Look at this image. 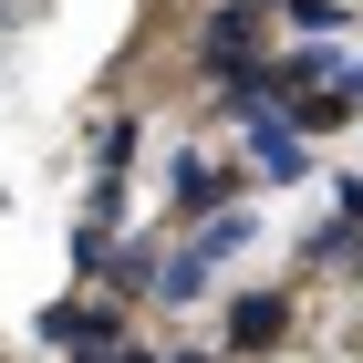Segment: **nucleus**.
Returning a JSON list of instances; mask_svg holds the SVG:
<instances>
[{"instance_id":"nucleus-1","label":"nucleus","mask_w":363,"mask_h":363,"mask_svg":"<svg viewBox=\"0 0 363 363\" xmlns=\"http://www.w3.org/2000/svg\"><path fill=\"white\" fill-rule=\"evenodd\" d=\"M259 62H270V0H218V11L197 21V42H187L197 84H239V73H259Z\"/></svg>"},{"instance_id":"nucleus-2","label":"nucleus","mask_w":363,"mask_h":363,"mask_svg":"<svg viewBox=\"0 0 363 363\" xmlns=\"http://www.w3.org/2000/svg\"><path fill=\"white\" fill-rule=\"evenodd\" d=\"M239 197H250V167H228V156H208V145H177V156H167V208H177V228L218 218V208H239Z\"/></svg>"},{"instance_id":"nucleus-3","label":"nucleus","mask_w":363,"mask_h":363,"mask_svg":"<svg viewBox=\"0 0 363 363\" xmlns=\"http://www.w3.org/2000/svg\"><path fill=\"white\" fill-rule=\"evenodd\" d=\"M239 135H250V156H239L250 187H301L311 177V135H291V114H250Z\"/></svg>"},{"instance_id":"nucleus-4","label":"nucleus","mask_w":363,"mask_h":363,"mask_svg":"<svg viewBox=\"0 0 363 363\" xmlns=\"http://www.w3.org/2000/svg\"><path fill=\"white\" fill-rule=\"evenodd\" d=\"M291 333V291H239V301H228V342H218V363H250V353H270V342Z\"/></svg>"},{"instance_id":"nucleus-5","label":"nucleus","mask_w":363,"mask_h":363,"mask_svg":"<svg viewBox=\"0 0 363 363\" xmlns=\"http://www.w3.org/2000/svg\"><path fill=\"white\" fill-rule=\"evenodd\" d=\"M31 333L62 342V353H84V342H114V333H125V301H52Z\"/></svg>"},{"instance_id":"nucleus-6","label":"nucleus","mask_w":363,"mask_h":363,"mask_svg":"<svg viewBox=\"0 0 363 363\" xmlns=\"http://www.w3.org/2000/svg\"><path fill=\"white\" fill-rule=\"evenodd\" d=\"M156 259H167V239H114V250L94 259V291H104V301H145Z\"/></svg>"},{"instance_id":"nucleus-7","label":"nucleus","mask_w":363,"mask_h":363,"mask_svg":"<svg viewBox=\"0 0 363 363\" xmlns=\"http://www.w3.org/2000/svg\"><path fill=\"white\" fill-rule=\"evenodd\" d=\"M84 156H94V177H125V167H135V114H94V125H84Z\"/></svg>"},{"instance_id":"nucleus-8","label":"nucleus","mask_w":363,"mask_h":363,"mask_svg":"<svg viewBox=\"0 0 363 363\" xmlns=\"http://www.w3.org/2000/svg\"><path fill=\"white\" fill-rule=\"evenodd\" d=\"M353 239H363V228L322 218V228H311V239H301V259H311V270H333V259H353Z\"/></svg>"},{"instance_id":"nucleus-9","label":"nucleus","mask_w":363,"mask_h":363,"mask_svg":"<svg viewBox=\"0 0 363 363\" xmlns=\"http://www.w3.org/2000/svg\"><path fill=\"white\" fill-rule=\"evenodd\" d=\"M73 363H156V342H135V333H114V342H84Z\"/></svg>"},{"instance_id":"nucleus-10","label":"nucleus","mask_w":363,"mask_h":363,"mask_svg":"<svg viewBox=\"0 0 363 363\" xmlns=\"http://www.w3.org/2000/svg\"><path fill=\"white\" fill-rule=\"evenodd\" d=\"M333 218H342V228H363V177H353V167L333 177Z\"/></svg>"},{"instance_id":"nucleus-11","label":"nucleus","mask_w":363,"mask_h":363,"mask_svg":"<svg viewBox=\"0 0 363 363\" xmlns=\"http://www.w3.org/2000/svg\"><path fill=\"white\" fill-rule=\"evenodd\" d=\"M156 363H218V353H156Z\"/></svg>"},{"instance_id":"nucleus-12","label":"nucleus","mask_w":363,"mask_h":363,"mask_svg":"<svg viewBox=\"0 0 363 363\" xmlns=\"http://www.w3.org/2000/svg\"><path fill=\"white\" fill-rule=\"evenodd\" d=\"M0 21H11V0H0Z\"/></svg>"},{"instance_id":"nucleus-13","label":"nucleus","mask_w":363,"mask_h":363,"mask_svg":"<svg viewBox=\"0 0 363 363\" xmlns=\"http://www.w3.org/2000/svg\"><path fill=\"white\" fill-rule=\"evenodd\" d=\"M353 135H363V114H353Z\"/></svg>"}]
</instances>
